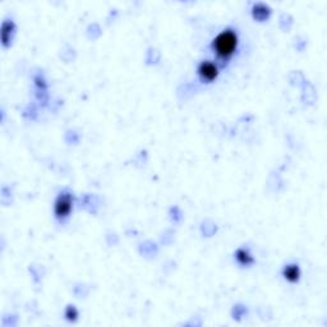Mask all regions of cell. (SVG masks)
<instances>
[{"label": "cell", "instance_id": "obj_1", "mask_svg": "<svg viewBox=\"0 0 327 327\" xmlns=\"http://www.w3.org/2000/svg\"><path fill=\"white\" fill-rule=\"evenodd\" d=\"M238 46H239V36L232 29L224 30L212 40V50L216 58L221 60L222 63L229 62L234 57Z\"/></svg>", "mask_w": 327, "mask_h": 327}, {"label": "cell", "instance_id": "obj_2", "mask_svg": "<svg viewBox=\"0 0 327 327\" xmlns=\"http://www.w3.org/2000/svg\"><path fill=\"white\" fill-rule=\"evenodd\" d=\"M74 200L71 192H62L54 202V215L59 221H64L73 211Z\"/></svg>", "mask_w": 327, "mask_h": 327}, {"label": "cell", "instance_id": "obj_3", "mask_svg": "<svg viewBox=\"0 0 327 327\" xmlns=\"http://www.w3.org/2000/svg\"><path fill=\"white\" fill-rule=\"evenodd\" d=\"M197 74L202 82L212 83L218 78L220 69H218V64L212 62V60H203V62H201L198 64Z\"/></svg>", "mask_w": 327, "mask_h": 327}, {"label": "cell", "instance_id": "obj_4", "mask_svg": "<svg viewBox=\"0 0 327 327\" xmlns=\"http://www.w3.org/2000/svg\"><path fill=\"white\" fill-rule=\"evenodd\" d=\"M282 276L290 284H296V282H299L300 278H302V270H300V267L296 264H290L284 267Z\"/></svg>", "mask_w": 327, "mask_h": 327}, {"label": "cell", "instance_id": "obj_5", "mask_svg": "<svg viewBox=\"0 0 327 327\" xmlns=\"http://www.w3.org/2000/svg\"><path fill=\"white\" fill-rule=\"evenodd\" d=\"M235 260L236 262L243 266V267H248L250 265L254 264V257L252 256L249 249H247V248H239V249H236L235 252Z\"/></svg>", "mask_w": 327, "mask_h": 327}, {"label": "cell", "instance_id": "obj_6", "mask_svg": "<svg viewBox=\"0 0 327 327\" xmlns=\"http://www.w3.org/2000/svg\"><path fill=\"white\" fill-rule=\"evenodd\" d=\"M271 15V9L267 7V5H265L262 3L256 4L253 8H252V16H253L254 19L257 21H265V19H267Z\"/></svg>", "mask_w": 327, "mask_h": 327}, {"label": "cell", "instance_id": "obj_7", "mask_svg": "<svg viewBox=\"0 0 327 327\" xmlns=\"http://www.w3.org/2000/svg\"><path fill=\"white\" fill-rule=\"evenodd\" d=\"M16 32V26L12 21H5L3 23V31H1V39H3V45L8 46L12 41L13 33Z\"/></svg>", "mask_w": 327, "mask_h": 327}, {"label": "cell", "instance_id": "obj_8", "mask_svg": "<svg viewBox=\"0 0 327 327\" xmlns=\"http://www.w3.org/2000/svg\"><path fill=\"white\" fill-rule=\"evenodd\" d=\"M64 316H65V318H67L68 321L74 322V321L78 318V316H79V313H78V310L74 306H68L67 310H65V313H64Z\"/></svg>", "mask_w": 327, "mask_h": 327}]
</instances>
